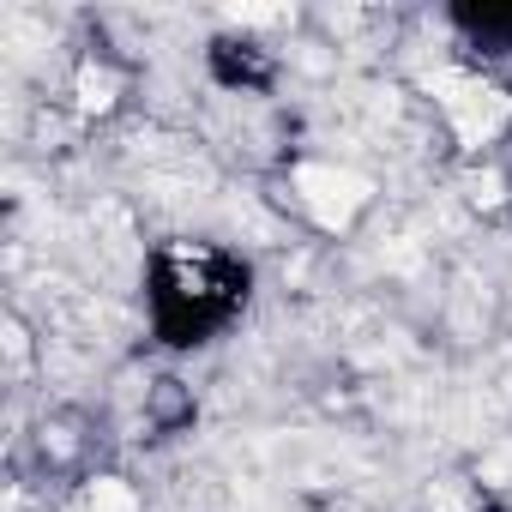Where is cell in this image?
Returning <instances> with one entry per match:
<instances>
[{
    "instance_id": "4",
    "label": "cell",
    "mask_w": 512,
    "mask_h": 512,
    "mask_svg": "<svg viewBox=\"0 0 512 512\" xmlns=\"http://www.w3.org/2000/svg\"><path fill=\"white\" fill-rule=\"evenodd\" d=\"M91 506H97V512H133V494H127L121 482H97V488H91Z\"/></svg>"
},
{
    "instance_id": "2",
    "label": "cell",
    "mask_w": 512,
    "mask_h": 512,
    "mask_svg": "<svg viewBox=\"0 0 512 512\" xmlns=\"http://www.w3.org/2000/svg\"><path fill=\"white\" fill-rule=\"evenodd\" d=\"M296 187H302L308 211H314L326 229L350 223V217H356V205L368 199V181H362V175H350V169H332V163H308V169L296 175Z\"/></svg>"
},
{
    "instance_id": "3",
    "label": "cell",
    "mask_w": 512,
    "mask_h": 512,
    "mask_svg": "<svg viewBox=\"0 0 512 512\" xmlns=\"http://www.w3.org/2000/svg\"><path fill=\"white\" fill-rule=\"evenodd\" d=\"M79 103H85V109H109V103H115V79H109V73H85V79H79Z\"/></svg>"
},
{
    "instance_id": "1",
    "label": "cell",
    "mask_w": 512,
    "mask_h": 512,
    "mask_svg": "<svg viewBox=\"0 0 512 512\" xmlns=\"http://www.w3.org/2000/svg\"><path fill=\"white\" fill-rule=\"evenodd\" d=\"M428 85H434V97L446 103V115H452V127H458L464 145L494 139V133L506 127V115H512V103H506L500 91H488V85H476V79H464V73H434Z\"/></svg>"
},
{
    "instance_id": "5",
    "label": "cell",
    "mask_w": 512,
    "mask_h": 512,
    "mask_svg": "<svg viewBox=\"0 0 512 512\" xmlns=\"http://www.w3.org/2000/svg\"><path fill=\"white\" fill-rule=\"evenodd\" d=\"M470 199L476 205H500V175H476L470 181Z\"/></svg>"
},
{
    "instance_id": "6",
    "label": "cell",
    "mask_w": 512,
    "mask_h": 512,
    "mask_svg": "<svg viewBox=\"0 0 512 512\" xmlns=\"http://www.w3.org/2000/svg\"><path fill=\"white\" fill-rule=\"evenodd\" d=\"M434 506H440V512H464V506H458L452 494H434Z\"/></svg>"
}]
</instances>
